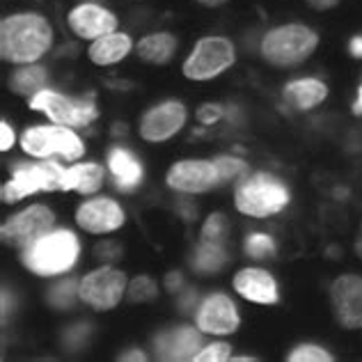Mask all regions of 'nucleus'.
Listing matches in <instances>:
<instances>
[{"label": "nucleus", "instance_id": "obj_1", "mask_svg": "<svg viewBox=\"0 0 362 362\" xmlns=\"http://www.w3.org/2000/svg\"><path fill=\"white\" fill-rule=\"evenodd\" d=\"M53 42V30L42 14L23 12L3 18L0 23V53L5 62L33 64L46 55Z\"/></svg>", "mask_w": 362, "mask_h": 362}, {"label": "nucleus", "instance_id": "obj_2", "mask_svg": "<svg viewBox=\"0 0 362 362\" xmlns=\"http://www.w3.org/2000/svg\"><path fill=\"white\" fill-rule=\"evenodd\" d=\"M78 252L81 245L76 234L66 230L46 232L33 245L25 247L23 264L35 275L49 278V275H62L69 271L76 264V259H78Z\"/></svg>", "mask_w": 362, "mask_h": 362}, {"label": "nucleus", "instance_id": "obj_3", "mask_svg": "<svg viewBox=\"0 0 362 362\" xmlns=\"http://www.w3.org/2000/svg\"><path fill=\"white\" fill-rule=\"evenodd\" d=\"M234 204L245 216L269 218L289 204V188L275 175L257 173L241 179L234 190Z\"/></svg>", "mask_w": 362, "mask_h": 362}, {"label": "nucleus", "instance_id": "obj_4", "mask_svg": "<svg viewBox=\"0 0 362 362\" xmlns=\"http://www.w3.org/2000/svg\"><path fill=\"white\" fill-rule=\"evenodd\" d=\"M319 44L314 30L298 23L273 28L262 40V55L275 66H293L308 60Z\"/></svg>", "mask_w": 362, "mask_h": 362}, {"label": "nucleus", "instance_id": "obj_5", "mask_svg": "<svg viewBox=\"0 0 362 362\" xmlns=\"http://www.w3.org/2000/svg\"><path fill=\"white\" fill-rule=\"evenodd\" d=\"M21 147L25 154L37 156V158L62 156L66 160H76L85 154L83 140L76 136L74 129L60 127V124L25 129L21 136Z\"/></svg>", "mask_w": 362, "mask_h": 362}, {"label": "nucleus", "instance_id": "obj_6", "mask_svg": "<svg viewBox=\"0 0 362 362\" xmlns=\"http://www.w3.org/2000/svg\"><path fill=\"white\" fill-rule=\"evenodd\" d=\"M234 60V44L227 37H204L186 58L184 76L188 81H211L230 69Z\"/></svg>", "mask_w": 362, "mask_h": 362}, {"label": "nucleus", "instance_id": "obj_7", "mask_svg": "<svg viewBox=\"0 0 362 362\" xmlns=\"http://www.w3.org/2000/svg\"><path fill=\"white\" fill-rule=\"evenodd\" d=\"M62 177L64 168L55 160H46V163H35V165H18L14 168L12 179L7 181L0 190L3 202H18L33 193L40 190H62Z\"/></svg>", "mask_w": 362, "mask_h": 362}, {"label": "nucleus", "instance_id": "obj_8", "mask_svg": "<svg viewBox=\"0 0 362 362\" xmlns=\"http://www.w3.org/2000/svg\"><path fill=\"white\" fill-rule=\"evenodd\" d=\"M30 108L44 112L55 124L69 129L88 127L97 117V108H94L92 99H71L53 90H42L30 97Z\"/></svg>", "mask_w": 362, "mask_h": 362}, {"label": "nucleus", "instance_id": "obj_9", "mask_svg": "<svg viewBox=\"0 0 362 362\" xmlns=\"http://www.w3.org/2000/svg\"><path fill=\"white\" fill-rule=\"evenodd\" d=\"M124 289H127L124 273L112 266H101L81 280V300L88 303L92 310L106 312L122 300Z\"/></svg>", "mask_w": 362, "mask_h": 362}, {"label": "nucleus", "instance_id": "obj_10", "mask_svg": "<svg viewBox=\"0 0 362 362\" xmlns=\"http://www.w3.org/2000/svg\"><path fill=\"white\" fill-rule=\"evenodd\" d=\"M53 225V214L42 204H35L25 211L16 214L14 218L3 225V241L12 247H28L33 245L40 236H44L46 232L51 230Z\"/></svg>", "mask_w": 362, "mask_h": 362}, {"label": "nucleus", "instance_id": "obj_11", "mask_svg": "<svg viewBox=\"0 0 362 362\" xmlns=\"http://www.w3.org/2000/svg\"><path fill=\"white\" fill-rule=\"evenodd\" d=\"M170 188L179 190V193H206L214 186L221 184V175L214 160H179L168 173Z\"/></svg>", "mask_w": 362, "mask_h": 362}, {"label": "nucleus", "instance_id": "obj_12", "mask_svg": "<svg viewBox=\"0 0 362 362\" xmlns=\"http://www.w3.org/2000/svg\"><path fill=\"white\" fill-rule=\"evenodd\" d=\"M330 300L335 308L337 321L349 330L362 328V278L360 275H341L330 287Z\"/></svg>", "mask_w": 362, "mask_h": 362}, {"label": "nucleus", "instance_id": "obj_13", "mask_svg": "<svg viewBox=\"0 0 362 362\" xmlns=\"http://www.w3.org/2000/svg\"><path fill=\"white\" fill-rule=\"evenodd\" d=\"M197 328L209 335H230L239 328V312L230 296L225 293H211L202 300L195 314Z\"/></svg>", "mask_w": 362, "mask_h": 362}, {"label": "nucleus", "instance_id": "obj_14", "mask_svg": "<svg viewBox=\"0 0 362 362\" xmlns=\"http://www.w3.org/2000/svg\"><path fill=\"white\" fill-rule=\"evenodd\" d=\"M186 124V108L179 101L158 103L140 119V136L149 142H163L173 138Z\"/></svg>", "mask_w": 362, "mask_h": 362}, {"label": "nucleus", "instance_id": "obj_15", "mask_svg": "<svg viewBox=\"0 0 362 362\" xmlns=\"http://www.w3.org/2000/svg\"><path fill=\"white\" fill-rule=\"evenodd\" d=\"M76 223L90 234H108L115 232L124 225L122 206L110 197H97L78 206L76 211Z\"/></svg>", "mask_w": 362, "mask_h": 362}, {"label": "nucleus", "instance_id": "obj_16", "mask_svg": "<svg viewBox=\"0 0 362 362\" xmlns=\"http://www.w3.org/2000/svg\"><path fill=\"white\" fill-rule=\"evenodd\" d=\"M66 21H69L71 30L78 37H83V40H99L103 35L115 33V28H117L115 14L92 3L74 7Z\"/></svg>", "mask_w": 362, "mask_h": 362}, {"label": "nucleus", "instance_id": "obj_17", "mask_svg": "<svg viewBox=\"0 0 362 362\" xmlns=\"http://www.w3.org/2000/svg\"><path fill=\"white\" fill-rule=\"evenodd\" d=\"M197 330L181 326L160 332L156 337V354L163 360H195L202 351V335Z\"/></svg>", "mask_w": 362, "mask_h": 362}, {"label": "nucleus", "instance_id": "obj_18", "mask_svg": "<svg viewBox=\"0 0 362 362\" xmlns=\"http://www.w3.org/2000/svg\"><path fill=\"white\" fill-rule=\"evenodd\" d=\"M234 291L245 300L271 305L278 300V284L262 269H243L234 275Z\"/></svg>", "mask_w": 362, "mask_h": 362}, {"label": "nucleus", "instance_id": "obj_19", "mask_svg": "<svg viewBox=\"0 0 362 362\" xmlns=\"http://www.w3.org/2000/svg\"><path fill=\"white\" fill-rule=\"evenodd\" d=\"M282 97L287 101L289 108L305 112V110L321 106V103L326 101L328 88H326V83L317 81V78H298V81H291L284 85Z\"/></svg>", "mask_w": 362, "mask_h": 362}, {"label": "nucleus", "instance_id": "obj_20", "mask_svg": "<svg viewBox=\"0 0 362 362\" xmlns=\"http://www.w3.org/2000/svg\"><path fill=\"white\" fill-rule=\"evenodd\" d=\"M129 53H131V37L124 33H110L99 37V40H94V44L88 51L90 60L99 66L115 64L127 58Z\"/></svg>", "mask_w": 362, "mask_h": 362}, {"label": "nucleus", "instance_id": "obj_21", "mask_svg": "<svg viewBox=\"0 0 362 362\" xmlns=\"http://www.w3.org/2000/svg\"><path fill=\"white\" fill-rule=\"evenodd\" d=\"M103 184V168L97 163H78L64 170L62 190H76V193H94Z\"/></svg>", "mask_w": 362, "mask_h": 362}, {"label": "nucleus", "instance_id": "obj_22", "mask_svg": "<svg viewBox=\"0 0 362 362\" xmlns=\"http://www.w3.org/2000/svg\"><path fill=\"white\" fill-rule=\"evenodd\" d=\"M108 168L119 188H133V186H138L142 179V168L138 163V158L122 147L108 151Z\"/></svg>", "mask_w": 362, "mask_h": 362}, {"label": "nucleus", "instance_id": "obj_23", "mask_svg": "<svg viewBox=\"0 0 362 362\" xmlns=\"http://www.w3.org/2000/svg\"><path fill=\"white\" fill-rule=\"evenodd\" d=\"M177 49V40L170 33H154L142 37L138 44V55L140 60L151 62V64H165Z\"/></svg>", "mask_w": 362, "mask_h": 362}, {"label": "nucleus", "instance_id": "obj_24", "mask_svg": "<svg viewBox=\"0 0 362 362\" xmlns=\"http://www.w3.org/2000/svg\"><path fill=\"white\" fill-rule=\"evenodd\" d=\"M46 81H49V74H46L44 66L40 64H23L21 69H16L9 78V88L21 97H35L37 92L46 90Z\"/></svg>", "mask_w": 362, "mask_h": 362}, {"label": "nucleus", "instance_id": "obj_25", "mask_svg": "<svg viewBox=\"0 0 362 362\" xmlns=\"http://www.w3.org/2000/svg\"><path fill=\"white\" fill-rule=\"evenodd\" d=\"M227 262H230V252L223 243L199 241L193 257V266L199 273H218L225 269Z\"/></svg>", "mask_w": 362, "mask_h": 362}, {"label": "nucleus", "instance_id": "obj_26", "mask_svg": "<svg viewBox=\"0 0 362 362\" xmlns=\"http://www.w3.org/2000/svg\"><path fill=\"white\" fill-rule=\"evenodd\" d=\"M76 298H81V282L74 280V278L58 282L49 293V303L55 305V308H60V310L71 308Z\"/></svg>", "mask_w": 362, "mask_h": 362}, {"label": "nucleus", "instance_id": "obj_27", "mask_svg": "<svg viewBox=\"0 0 362 362\" xmlns=\"http://www.w3.org/2000/svg\"><path fill=\"white\" fill-rule=\"evenodd\" d=\"M227 234H230V223H227V218L223 214H214L206 218V223L202 227V241L225 245Z\"/></svg>", "mask_w": 362, "mask_h": 362}, {"label": "nucleus", "instance_id": "obj_28", "mask_svg": "<svg viewBox=\"0 0 362 362\" xmlns=\"http://www.w3.org/2000/svg\"><path fill=\"white\" fill-rule=\"evenodd\" d=\"M245 252L255 257V259H269V257L275 252V243L269 234H250L245 239Z\"/></svg>", "mask_w": 362, "mask_h": 362}, {"label": "nucleus", "instance_id": "obj_29", "mask_svg": "<svg viewBox=\"0 0 362 362\" xmlns=\"http://www.w3.org/2000/svg\"><path fill=\"white\" fill-rule=\"evenodd\" d=\"M214 163L218 168V175H221V184H227V181H234V179H239L241 175H245V163L241 158L221 156V158H216Z\"/></svg>", "mask_w": 362, "mask_h": 362}, {"label": "nucleus", "instance_id": "obj_30", "mask_svg": "<svg viewBox=\"0 0 362 362\" xmlns=\"http://www.w3.org/2000/svg\"><path fill=\"white\" fill-rule=\"evenodd\" d=\"M156 284L154 280H149L147 275H140V278H136L131 284H129V300L133 303H145V300H151L156 298Z\"/></svg>", "mask_w": 362, "mask_h": 362}, {"label": "nucleus", "instance_id": "obj_31", "mask_svg": "<svg viewBox=\"0 0 362 362\" xmlns=\"http://www.w3.org/2000/svg\"><path fill=\"white\" fill-rule=\"evenodd\" d=\"M291 362H330L332 356L326 349H321L317 344H300L298 349H293L289 354Z\"/></svg>", "mask_w": 362, "mask_h": 362}, {"label": "nucleus", "instance_id": "obj_32", "mask_svg": "<svg viewBox=\"0 0 362 362\" xmlns=\"http://www.w3.org/2000/svg\"><path fill=\"white\" fill-rule=\"evenodd\" d=\"M230 344H225V341H218V344H209L204 346L202 351L197 354V362H225L230 360Z\"/></svg>", "mask_w": 362, "mask_h": 362}, {"label": "nucleus", "instance_id": "obj_33", "mask_svg": "<svg viewBox=\"0 0 362 362\" xmlns=\"http://www.w3.org/2000/svg\"><path fill=\"white\" fill-rule=\"evenodd\" d=\"M223 117H225V108L221 106V103H204V106L197 110V119L202 124H206V127L221 122Z\"/></svg>", "mask_w": 362, "mask_h": 362}, {"label": "nucleus", "instance_id": "obj_34", "mask_svg": "<svg viewBox=\"0 0 362 362\" xmlns=\"http://www.w3.org/2000/svg\"><path fill=\"white\" fill-rule=\"evenodd\" d=\"M88 326H76V328H71L69 332H66V337H64V341L69 346H81L83 341H85V337H88Z\"/></svg>", "mask_w": 362, "mask_h": 362}, {"label": "nucleus", "instance_id": "obj_35", "mask_svg": "<svg viewBox=\"0 0 362 362\" xmlns=\"http://www.w3.org/2000/svg\"><path fill=\"white\" fill-rule=\"evenodd\" d=\"M14 145V131L7 122H0V149L9 151Z\"/></svg>", "mask_w": 362, "mask_h": 362}, {"label": "nucleus", "instance_id": "obj_36", "mask_svg": "<svg viewBox=\"0 0 362 362\" xmlns=\"http://www.w3.org/2000/svg\"><path fill=\"white\" fill-rule=\"evenodd\" d=\"M97 255H103L101 259H117L119 257V250H117V245L115 243H101L97 247Z\"/></svg>", "mask_w": 362, "mask_h": 362}, {"label": "nucleus", "instance_id": "obj_37", "mask_svg": "<svg viewBox=\"0 0 362 362\" xmlns=\"http://www.w3.org/2000/svg\"><path fill=\"white\" fill-rule=\"evenodd\" d=\"M349 51L354 58H360L362 60V35H356L354 40L349 42Z\"/></svg>", "mask_w": 362, "mask_h": 362}, {"label": "nucleus", "instance_id": "obj_38", "mask_svg": "<svg viewBox=\"0 0 362 362\" xmlns=\"http://www.w3.org/2000/svg\"><path fill=\"white\" fill-rule=\"evenodd\" d=\"M305 3L314 9H330V7H335L339 0H305Z\"/></svg>", "mask_w": 362, "mask_h": 362}, {"label": "nucleus", "instance_id": "obj_39", "mask_svg": "<svg viewBox=\"0 0 362 362\" xmlns=\"http://www.w3.org/2000/svg\"><path fill=\"white\" fill-rule=\"evenodd\" d=\"M354 115H362V83H360L358 94H356V101H354Z\"/></svg>", "mask_w": 362, "mask_h": 362}, {"label": "nucleus", "instance_id": "obj_40", "mask_svg": "<svg viewBox=\"0 0 362 362\" xmlns=\"http://www.w3.org/2000/svg\"><path fill=\"white\" fill-rule=\"evenodd\" d=\"M168 287H170V289H179V287H181L179 273H170V275H168Z\"/></svg>", "mask_w": 362, "mask_h": 362}, {"label": "nucleus", "instance_id": "obj_41", "mask_svg": "<svg viewBox=\"0 0 362 362\" xmlns=\"http://www.w3.org/2000/svg\"><path fill=\"white\" fill-rule=\"evenodd\" d=\"M122 360H145V354H140V351H133V354L122 356Z\"/></svg>", "mask_w": 362, "mask_h": 362}, {"label": "nucleus", "instance_id": "obj_42", "mask_svg": "<svg viewBox=\"0 0 362 362\" xmlns=\"http://www.w3.org/2000/svg\"><path fill=\"white\" fill-rule=\"evenodd\" d=\"M356 252L362 257V227H360V234H358V241H356Z\"/></svg>", "mask_w": 362, "mask_h": 362}, {"label": "nucleus", "instance_id": "obj_43", "mask_svg": "<svg viewBox=\"0 0 362 362\" xmlns=\"http://www.w3.org/2000/svg\"><path fill=\"white\" fill-rule=\"evenodd\" d=\"M197 3H202V5H223V3H227V0H197Z\"/></svg>", "mask_w": 362, "mask_h": 362}]
</instances>
